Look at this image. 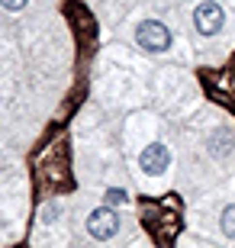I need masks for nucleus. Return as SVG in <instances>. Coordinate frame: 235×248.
<instances>
[{"instance_id":"nucleus-6","label":"nucleus","mask_w":235,"mask_h":248,"mask_svg":"<svg viewBox=\"0 0 235 248\" xmlns=\"http://www.w3.org/2000/svg\"><path fill=\"white\" fill-rule=\"evenodd\" d=\"M107 203H110V206H119V203H126V190H116V187H110V190H107Z\"/></svg>"},{"instance_id":"nucleus-2","label":"nucleus","mask_w":235,"mask_h":248,"mask_svg":"<svg viewBox=\"0 0 235 248\" xmlns=\"http://www.w3.org/2000/svg\"><path fill=\"white\" fill-rule=\"evenodd\" d=\"M136 42L142 48H148V52H164V48L171 46V32L158 19H145V23L136 26Z\"/></svg>"},{"instance_id":"nucleus-3","label":"nucleus","mask_w":235,"mask_h":248,"mask_svg":"<svg viewBox=\"0 0 235 248\" xmlns=\"http://www.w3.org/2000/svg\"><path fill=\"white\" fill-rule=\"evenodd\" d=\"M87 232H91L94 239H113L119 232V216L107 206H100V210L91 213V219H87Z\"/></svg>"},{"instance_id":"nucleus-7","label":"nucleus","mask_w":235,"mask_h":248,"mask_svg":"<svg viewBox=\"0 0 235 248\" xmlns=\"http://www.w3.org/2000/svg\"><path fill=\"white\" fill-rule=\"evenodd\" d=\"M29 0H0V7H7V10H23Z\"/></svg>"},{"instance_id":"nucleus-4","label":"nucleus","mask_w":235,"mask_h":248,"mask_svg":"<svg viewBox=\"0 0 235 248\" xmlns=\"http://www.w3.org/2000/svg\"><path fill=\"white\" fill-rule=\"evenodd\" d=\"M139 165H142L145 174H164V171H168V165H171V155H168V148H164L161 142H152V145L142 152Z\"/></svg>"},{"instance_id":"nucleus-5","label":"nucleus","mask_w":235,"mask_h":248,"mask_svg":"<svg viewBox=\"0 0 235 248\" xmlns=\"http://www.w3.org/2000/svg\"><path fill=\"white\" fill-rule=\"evenodd\" d=\"M219 222H222V232H226L229 239H235V203L222 210V219H219Z\"/></svg>"},{"instance_id":"nucleus-1","label":"nucleus","mask_w":235,"mask_h":248,"mask_svg":"<svg viewBox=\"0 0 235 248\" xmlns=\"http://www.w3.org/2000/svg\"><path fill=\"white\" fill-rule=\"evenodd\" d=\"M193 26H197L200 36H216L219 29L226 26V10L219 7L216 0H203L193 10Z\"/></svg>"}]
</instances>
